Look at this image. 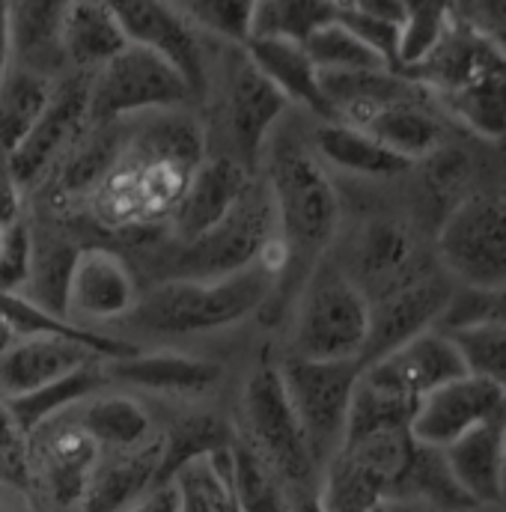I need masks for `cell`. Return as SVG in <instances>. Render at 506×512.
<instances>
[{
    "label": "cell",
    "mask_w": 506,
    "mask_h": 512,
    "mask_svg": "<svg viewBox=\"0 0 506 512\" xmlns=\"http://www.w3.org/2000/svg\"><path fill=\"white\" fill-rule=\"evenodd\" d=\"M111 382H126L152 390V393H176V396H197L221 384L224 367L206 358H194L185 352H149L140 349L128 358H120L105 367Z\"/></svg>",
    "instance_id": "cb8c5ba5"
},
{
    "label": "cell",
    "mask_w": 506,
    "mask_h": 512,
    "mask_svg": "<svg viewBox=\"0 0 506 512\" xmlns=\"http://www.w3.org/2000/svg\"><path fill=\"white\" fill-rule=\"evenodd\" d=\"M245 57L289 105H301L322 123H334V111L322 93V78L301 45L280 39H251L245 45Z\"/></svg>",
    "instance_id": "603a6c76"
},
{
    "label": "cell",
    "mask_w": 506,
    "mask_h": 512,
    "mask_svg": "<svg viewBox=\"0 0 506 512\" xmlns=\"http://www.w3.org/2000/svg\"><path fill=\"white\" fill-rule=\"evenodd\" d=\"M75 417L99 450H134L155 438L161 429L134 396L111 390H102L93 399L81 402L75 408Z\"/></svg>",
    "instance_id": "f1b7e54d"
},
{
    "label": "cell",
    "mask_w": 506,
    "mask_h": 512,
    "mask_svg": "<svg viewBox=\"0 0 506 512\" xmlns=\"http://www.w3.org/2000/svg\"><path fill=\"white\" fill-rule=\"evenodd\" d=\"M114 15L126 33L128 45L146 48L164 63H170L188 84L194 99H203L209 90L206 54L200 45V33L179 12L176 3L161 0H123L111 3Z\"/></svg>",
    "instance_id": "5bb4252c"
},
{
    "label": "cell",
    "mask_w": 506,
    "mask_h": 512,
    "mask_svg": "<svg viewBox=\"0 0 506 512\" xmlns=\"http://www.w3.org/2000/svg\"><path fill=\"white\" fill-rule=\"evenodd\" d=\"M277 283L280 274L262 259L221 280H161L149 292H140L126 322L137 331L167 337L233 328L268 301Z\"/></svg>",
    "instance_id": "277c9868"
},
{
    "label": "cell",
    "mask_w": 506,
    "mask_h": 512,
    "mask_svg": "<svg viewBox=\"0 0 506 512\" xmlns=\"http://www.w3.org/2000/svg\"><path fill=\"white\" fill-rule=\"evenodd\" d=\"M230 477L236 512H292L289 486L239 438L230 447Z\"/></svg>",
    "instance_id": "74e56055"
},
{
    "label": "cell",
    "mask_w": 506,
    "mask_h": 512,
    "mask_svg": "<svg viewBox=\"0 0 506 512\" xmlns=\"http://www.w3.org/2000/svg\"><path fill=\"white\" fill-rule=\"evenodd\" d=\"M280 239L274 206L268 188L253 182L245 200L233 209L227 221H221L206 236L188 245H170V254L161 256V280H221L245 271L259 262L268 245ZM158 280V283H161Z\"/></svg>",
    "instance_id": "52a82bcc"
},
{
    "label": "cell",
    "mask_w": 506,
    "mask_h": 512,
    "mask_svg": "<svg viewBox=\"0 0 506 512\" xmlns=\"http://www.w3.org/2000/svg\"><path fill=\"white\" fill-rule=\"evenodd\" d=\"M456 292V283L441 271L429 268L420 277L396 286L370 304V337L361 355V367L390 355L408 340L435 331L444 319V310Z\"/></svg>",
    "instance_id": "4fadbf2b"
},
{
    "label": "cell",
    "mask_w": 506,
    "mask_h": 512,
    "mask_svg": "<svg viewBox=\"0 0 506 512\" xmlns=\"http://www.w3.org/2000/svg\"><path fill=\"white\" fill-rule=\"evenodd\" d=\"M426 102L429 99L387 105L364 126V131L408 164H420L444 146V126L426 108Z\"/></svg>",
    "instance_id": "4dcf8cb0"
},
{
    "label": "cell",
    "mask_w": 506,
    "mask_h": 512,
    "mask_svg": "<svg viewBox=\"0 0 506 512\" xmlns=\"http://www.w3.org/2000/svg\"><path fill=\"white\" fill-rule=\"evenodd\" d=\"M57 90L54 78L9 66L0 81V152L9 158L45 114Z\"/></svg>",
    "instance_id": "d6a6232c"
},
{
    "label": "cell",
    "mask_w": 506,
    "mask_h": 512,
    "mask_svg": "<svg viewBox=\"0 0 506 512\" xmlns=\"http://www.w3.org/2000/svg\"><path fill=\"white\" fill-rule=\"evenodd\" d=\"M233 426L236 438L245 441L289 489L319 486L322 474L307 450L304 432L274 364H259L248 376L242 390V417Z\"/></svg>",
    "instance_id": "8992f818"
},
{
    "label": "cell",
    "mask_w": 506,
    "mask_h": 512,
    "mask_svg": "<svg viewBox=\"0 0 506 512\" xmlns=\"http://www.w3.org/2000/svg\"><path fill=\"white\" fill-rule=\"evenodd\" d=\"M471 379L492 384L506 396V331L489 325H468L444 331Z\"/></svg>",
    "instance_id": "60d3db41"
},
{
    "label": "cell",
    "mask_w": 506,
    "mask_h": 512,
    "mask_svg": "<svg viewBox=\"0 0 506 512\" xmlns=\"http://www.w3.org/2000/svg\"><path fill=\"white\" fill-rule=\"evenodd\" d=\"M253 182L256 176H251L236 158H206L191 176V185L167 227L170 245H188L227 221L233 209L245 200Z\"/></svg>",
    "instance_id": "d6986e66"
},
{
    "label": "cell",
    "mask_w": 506,
    "mask_h": 512,
    "mask_svg": "<svg viewBox=\"0 0 506 512\" xmlns=\"http://www.w3.org/2000/svg\"><path fill=\"white\" fill-rule=\"evenodd\" d=\"M468 325H489L506 331V286L495 289H459L453 292L438 331L468 328Z\"/></svg>",
    "instance_id": "7bdbcfd3"
},
{
    "label": "cell",
    "mask_w": 506,
    "mask_h": 512,
    "mask_svg": "<svg viewBox=\"0 0 506 512\" xmlns=\"http://www.w3.org/2000/svg\"><path fill=\"white\" fill-rule=\"evenodd\" d=\"M441 271L459 289L506 286V200L471 194L459 200L438 230Z\"/></svg>",
    "instance_id": "8fae6325"
},
{
    "label": "cell",
    "mask_w": 506,
    "mask_h": 512,
    "mask_svg": "<svg viewBox=\"0 0 506 512\" xmlns=\"http://www.w3.org/2000/svg\"><path fill=\"white\" fill-rule=\"evenodd\" d=\"M453 12L459 21L492 39L498 48L506 51V0H492V3H453Z\"/></svg>",
    "instance_id": "bcb514c9"
},
{
    "label": "cell",
    "mask_w": 506,
    "mask_h": 512,
    "mask_svg": "<svg viewBox=\"0 0 506 512\" xmlns=\"http://www.w3.org/2000/svg\"><path fill=\"white\" fill-rule=\"evenodd\" d=\"M262 161L277 236L286 248L289 265H304L310 274L331 248L340 227L337 188L313 149L295 137H271Z\"/></svg>",
    "instance_id": "3957f363"
},
{
    "label": "cell",
    "mask_w": 506,
    "mask_h": 512,
    "mask_svg": "<svg viewBox=\"0 0 506 512\" xmlns=\"http://www.w3.org/2000/svg\"><path fill=\"white\" fill-rule=\"evenodd\" d=\"M498 510L506 512V435H504V459H501V492H498Z\"/></svg>",
    "instance_id": "816d5d0a"
},
{
    "label": "cell",
    "mask_w": 506,
    "mask_h": 512,
    "mask_svg": "<svg viewBox=\"0 0 506 512\" xmlns=\"http://www.w3.org/2000/svg\"><path fill=\"white\" fill-rule=\"evenodd\" d=\"M376 512H501L498 507H462V510H438V507H426V504H414V501H384L376 507Z\"/></svg>",
    "instance_id": "c3c4849f"
},
{
    "label": "cell",
    "mask_w": 506,
    "mask_h": 512,
    "mask_svg": "<svg viewBox=\"0 0 506 512\" xmlns=\"http://www.w3.org/2000/svg\"><path fill=\"white\" fill-rule=\"evenodd\" d=\"M0 483L27 495V435L12 423L0 399Z\"/></svg>",
    "instance_id": "f6af8a7d"
},
{
    "label": "cell",
    "mask_w": 506,
    "mask_h": 512,
    "mask_svg": "<svg viewBox=\"0 0 506 512\" xmlns=\"http://www.w3.org/2000/svg\"><path fill=\"white\" fill-rule=\"evenodd\" d=\"M111 358L102 346L78 337H21L0 355V399L33 393L45 384L72 376L90 364Z\"/></svg>",
    "instance_id": "ffe728a7"
},
{
    "label": "cell",
    "mask_w": 506,
    "mask_h": 512,
    "mask_svg": "<svg viewBox=\"0 0 506 512\" xmlns=\"http://www.w3.org/2000/svg\"><path fill=\"white\" fill-rule=\"evenodd\" d=\"M337 18V3L322 0H262L253 3L251 39H280L304 45L319 27Z\"/></svg>",
    "instance_id": "d590c367"
},
{
    "label": "cell",
    "mask_w": 506,
    "mask_h": 512,
    "mask_svg": "<svg viewBox=\"0 0 506 512\" xmlns=\"http://www.w3.org/2000/svg\"><path fill=\"white\" fill-rule=\"evenodd\" d=\"M33 265V227L21 218L9 230H3L0 245V295H21L30 280Z\"/></svg>",
    "instance_id": "ee69618b"
},
{
    "label": "cell",
    "mask_w": 506,
    "mask_h": 512,
    "mask_svg": "<svg viewBox=\"0 0 506 512\" xmlns=\"http://www.w3.org/2000/svg\"><path fill=\"white\" fill-rule=\"evenodd\" d=\"M78 251L81 248L63 236L33 230V265H30V280H27L24 298L36 310H42L60 322H69L66 301H69V280H72Z\"/></svg>",
    "instance_id": "1f68e13d"
},
{
    "label": "cell",
    "mask_w": 506,
    "mask_h": 512,
    "mask_svg": "<svg viewBox=\"0 0 506 512\" xmlns=\"http://www.w3.org/2000/svg\"><path fill=\"white\" fill-rule=\"evenodd\" d=\"M90 131V75H69L57 81V90L21 140V146L9 155V173L18 188H30L45 179L60 158Z\"/></svg>",
    "instance_id": "7c38bea8"
},
{
    "label": "cell",
    "mask_w": 506,
    "mask_h": 512,
    "mask_svg": "<svg viewBox=\"0 0 506 512\" xmlns=\"http://www.w3.org/2000/svg\"><path fill=\"white\" fill-rule=\"evenodd\" d=\"M506 396L492 384L462 376L456 382L438 387L417 402L411 417V438L429 450H447L477 426L501 417Z\"/></svg>",
    "instance_id": "9a60e30c"
},
{
    "label": "cell",
    "mask_w": 506,
    "mask_h": 512,
    "mask_svg": "<svg viewBox=\"0 0 506 512\" xmlns=\"http://www.w3.org/2000/svg\"><path fill=\"white\" fill-rule=\"evenodd\" d=\"M370 337V301L340 262H316L307 274L289 358L304 361H358Z\"/></svg>",
    "instance_id": "5b68a950"
},
{
    "label": "cell",
    "mask_w": 506,
    "mask_h": 512,
    "mask_svg": "<svg viewBox=\"0 0 506 512\" xmlns=\"http://www.w3.org/2000/svg\"><path fill=\"white\" fill-rule=\"evenodd\" d=\"M429 268L432 265L420 262L414 233L399 221L367 224L352 251V262L343 265V271L355 280V286L367 295L370 304Z\"/></svg>",
    "instance_id": "44dd1931"
},
{
    "label": "cell",
    "mask_w": 506,
    "mask_h": 512,
    "mask_svg": "<svg viewBox=\"0 0 506 512\" xmlns=\"http://www.w3.org/2000/svg\"><path fill=\"white\" fill-rule=\"evenodd\" d=\"M126 512H176L173 489H170V486H158V489H152L143 501H137V504Z\"/></svg>",
    "instance_id": "7dc6e473"
},
{
    "label": "cell",
    "mask_w": 506,
    "mask_h": 512,
    "mask_svg": "<svg viewBox=\"0 0 506 512\" xmlns=\"http://www.w3.org/2000/svg\"><path fill=\"white\" fill-rule=\"evenodd\" d=\"M137 301L140 286L126 256L108 245H90L78 251L66 301L69 316L90 322H126Z\"/></svg>",
    "instance_id": "ac0fdd59"
},
{
    "label": "cell",
    "mask_w": 506,
    "mask_h": 512,
    "mask_svg": "<svg viewBox=\"0 0 506 512\" xmlns=\"http://www.w3.org/2000/svg\"><path fill=\"white\" fill-rule=\"evenodd\" d=\"M161 456L164 435L134 450H102L93 480L87 486L84 504L78 512H126L161 486Z\"/></svg>",
    "instance_id": "7402d4cb"
},
{
    "label": "cell",
    "mask_w": 506,
    "mask_h": 512,
    "mask_svg": "<svg viewBox=\"0 0 506 512\" xmlns=\"http://www.w3.org/2000/svg\"><path fill=\"white\" fill-rule=\"evenodd\" d=\"M361 376L381 390L417 405L438 387L456 382L468 373H465V364H462L453 340L435 328V331H426V334L408 340L405 346L393 349L379 361L367 364L361 370Z\"/></svg>",
    "instance_id": "2e32d148"
},
{
    "label": "cell",
    "mask_w": 506,
    "mask_h": 512,
    "mask_svg": "<svg viewBox=\"0 0 506 512\" xmlns=\"http://www.w3.org/2000/svg\"><path fill=\"white\" fill-rule=\"evenodd\" d=\"M176 498V512H236L230 450L185 462L167 480Z\"/></svg>",
    "instance_id": "836d02e7"
},
{
    "label": "cell",
    "mask_w": 506,
    "mask_h": 512,
    "mask_svg": "<svg viewBox=\"0 0 506 512\" xmlns=\"http://www.w3.org/2000/svg\"><path fill=\"white\" fill-rule=\"evenodd\" d=\"M506 411L501 417L477 426L444 453V462L465 492V498L477 507H498L501 492V459H504Z\"/></svg>",
    "instance_id": "484cf974"
},
{
    "label": "cell",
    "mask_w": 506,
    "mask_h": 512,
    "mask_svg": "<svg viewBox=\"0 0 506 512\" xmlns=\"http://www.w3.org/2000/svg\"><path fill=\"white\" fill-rule=\"evenodd\" d=\"M194 96L185 78L146 48L128 45L90 75V128L123 126L149 114H167Z\"/></svg>",
    "instance_id": "9c48e42d"
},
{
    "label": "cell",
    "mask_w": 506,
    "mask_h": 512,
    "mask_svg": "<svg viewBox=\"0 0 506 512\" xmlns=\"http://www.w3.org/2000/svg\"><path fill=\"white\" fill-rule=\"evenodd\" d=\"M128 48L111 3L78 0L63 12V57L72 75H96Z\"/></svg>",
    "instance_id": "d4e9b609"
},
{
    "label": "cell",
    "mask_w": 506,
    "mask_h": 512,
    "mask_svg": "<svg viewBox=\"0 0 506 512\" xmlns=\"http://www.w3.org/2000/svg\"><path fill=\"white\" fill-rule=\"evenodd\" d=\"M12 66V45H9V3H0V81Z\"/></svg>",
    "instance_id": "681fc988"
},
{
    "label": "cell",
    "mask_w": 506,
    "mask_h": 512,
    "mask_svg": "<svg viewBox=\"0 0 506 512\" xmlns=\"http://www.w3.org/2000/svg\"><path fill=\"white\" fill-rule=\"evenodd\" d=\"M289 102L253 69L248 57L233 63L230 81H227V102H224V120L233 140V155L251 176L262 167V155L268 149V140L274 137V128L280 123Z\"/></svg>",
    "instance_id": "e0dca14e"
},
{
    "label": "cell",
    "mask_w": 506,
    "mask_h": 512,
    "mask_svg": "<svg viewBox=\"0 0 506 512\" xmlns=\"http://www.w3.org/2000/svg\"><path fill=\"white\" fill-rule=\"evenodd\" d=\"M405 78L435 96L468 131L506 149V51L456 12L441 45Z\"/></svg>",
    "instance_id": "7a4b0ae2"
},
{
    "label": "cell",
    "mask_w": 506,
    "mask_h": 512,
    "mask_svg": "<svg viewBox=\"0 0 506 512\" xmlns=\"http://www.w3.org/2000/svg\"><path fill=\"white\" fill-rule=\"evenodd\" d=\"M301 48L307 51V57L319 75H349V72H381V69H387V63L379 54L370 45H364L349 27H343L337 18L331 24L319 27Z\"/></svg>",
    "instance_id": "f35d334b"
},
{
    "label": "cell",
    "mask_w": 506,
    "mask_h": 512,
    "mask_svg": "<svg viewBox=\"0 0 506 512\" xmlns=\"http://www.w3.org/2000/svg\"><path fill=\"white\" fill-rule=\"evenodd\" d=\"M453 21L450 3H408L405 21L399 27V48H396V72H414L447 36Z\"/></svg>",
    "instance_id": "ab89813d"
},
{
    "label": "cell",
    "mask_w": 506,
    "mask_h": 512,
    "mask_svg": "<svg viewBox=\"0 0 506 512\" xmlns=\"http://www.w3.org/2000/svg\"><path fill=\"white\" fill-rule=\"evenodd\" d=\"M393 501H414V504H426V507H438V510L477 507L465 498V492L453 480V474L444 462V453L420 447V444L411 456L408 471L402 474V480L393 492Z\"/></svg>",
    "instance_id": "8d00e7d4"
},
{
    "label": "cell",
    "mask_w": 506,
    "mask_h": 512,
    "mask_svg": "<svg viewBox=\"0 0 506 512\" xmlns=\"http://www.w3.org/2000/svg\"><path fill=\"white\" fill-rule=\"evenodd\" d=\"M99 447L75 411L27 435V498L36 512H78L99 465Z\"/></svg>",
    "instance_id": "30bf717a"
},
{
    "label": "cell",
    "mask_w": 506,
    "mask_h": 512,
    "mask_svg": "<svg viewBox=\"0 0 506 512\" xmlns=\"http://www.w3.org/2000/svg\"><path fill=\"white\" fill-rule=\"evenodd\" d=\"M111 384L108 379V370L102 364H90L72 376H63L57 382L45 384L33 393H24V396H12V399H3V408L6 414L12 417V423L30 435L36 432L39 426H45L48 420L60 417V414H69L75 411L81 402L93 399L96 393H102L105 387Z\"/></svg>",
    "instance_id": "f546056e"
},
{
    "label": "cell",
    "mask_w": 506,
    "mask_h": 512,
    "mask_svg": "<svg viewBox=\"0 0 506 512\" xmlns=\"http://www.w3.org/2000/svg\"><path fill=\"white\" fill-rule=\"evenodd\" d=\"M310 149L322 161V167H334L361 179H396L414 167L387 146H381L364 128L346 123H319Z\"/></svg>",
    "instance_id": "83f0119b"
},
{
    "label": "cell",
    "mask_w": 506,
    "mask_h": 512,
    "mask_svg": "<svg viewBox=\"0 0 506 512\" xmlns=\"http://www.w3.org/2000/svg\"><path fill=\"white\" fill-rule=\"evenodd\" d=\"M15 340H18V331H15V328L9 325V319L0 313V355H3V352H6V349L15 343Z\"/></svg>",
    "instance_id": "f907efd6"
},
{
    "label": "cell",
    "mask_w": 506,
    "mask_h": 512,
    "mask_svg": "<svg viewBox=\"0 0 506 512\" xmlns=\"http://www.w3.org/2000/svg\"><path fill=\"white\" fill-rule=\"evenodd\" d=\"M0 245H3V230H0Z\"/></svg>",
    "instance_id": "f5cc1de1"
},
{
    "label": "cell",
    "mask_w": 506,
    "mask_h": 512,
    "mask_svg": "<svg viewBox=\"0 0 506 512\" xmlns=\"http://www.w3.org/2000/svg\"><path fill=\"white\" fill-rule=\"evenodd\" d=\"M161 435H164L161 486H167L173 471L182 468L185 462L230 450L236 438V426L215 414H188V417H176L170 426H161Z\"/></svg>",
    "instance_id": "e575fe53"
},
{
    "label": "cell",
    "mask_w": 506,
    "mask_h": 512,
    "mask_svg": "<svg viewBox=\"0 0 506 512\" xmlns=\"http://www.w3.org/2000/svg\"><path fill=\"white\" fill-rule=\"evenodd\" d=\"M179 12L194 24V30L245 48L251 42V0H185L176 3Z\"/></svg>",
    "instance_id": "b9f144b4"
},
{
    "label": "cell",
    "mask_w": 506,
    "mask_h": 512,
    "mask_svg": "<svg viewBox=\"0 0 506 512\" xmlns=\"http://www.w3.org/2000/svg\"><path fill=\"white\" fill-rule=\"evenodd\" d=\"M66 3H9L12 66L54 78L66 66L63 57Z\"/></svg>",
    "instance_id": "4316f807"
},
{
    "label": "cell",
    "mask_w": 506,
    "mask_h": 512,
    "mask_svg": "<svg viewBox=\"0 0 506 512\" xmlns=\"http://www.w3.org/2000/svg\"><path fill=\"white\" fill-rule=\"evenodd\" d=\"M277 370L304 432L307 450L322 474L328 462L343 450L355 387L364 367L358 361L286 358Z\"/></svg>",
    "instance_id": "ba28073f"
},
{
    "label": "cell",
    "mask_w": 506,
    "mask_h": 512,
    "mask_svg": "<svg viewBox=\"0 0 506 512\" xmlns=\"http://www.w3.org/2000/svg\"><path fill=\"white\" fill-rule=\"evenodd\" d=\"M206 161V137L197 120L167 111L120 126V143L78 215L108 233L170 227L191 176Z\"/></svg>",
    "instance_id": "6da1fadb"
}]
</instances>
